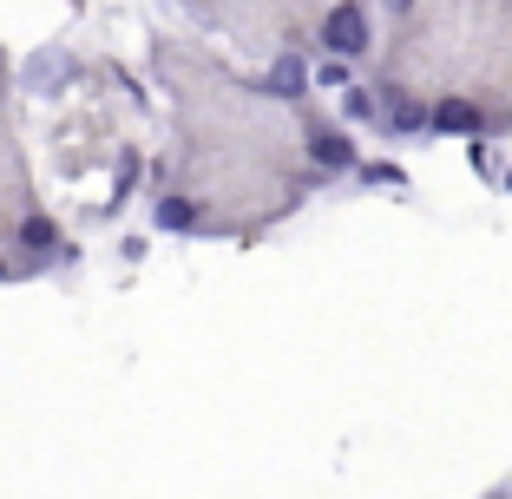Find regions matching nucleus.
<instances>
[{
	"label": "nucleus",
	"instance_id": "f257e3e1",
	"mask_svg": "<svg viewBox=\"0 0 512 499\" xmlns=\"http://www.w3.org/2000/svg\"><path fill=\"white\" fill-rule=\"evenodd\" d=\"M316 40H322L329 60H362V53H368V7H362V0H335L329 14H322Z\"/></svg>",
	"mask_w": 512,
	"mask_h": 499
},
{
	"label": "nucleus",
	"instance_id": "f03ea898",
	"mask_svg": "<svg viewBox=\"0 0 512 499\" xmlns=\"http://www.w3.org/2000/svg\"><path fill=\"white\" fill-rule=\"evenodd\" d=\"M309 158H316V171H329V178H342V171H362V152H355V138L342 132V125H309Z\"/></svg>",
	"mask_w": 512,
	"mask_h": 499
},
{
	"label": "nucleus",
	"instance_id": "7ed1b4c3",
	"mask_svg": "<svg viewBox=\"0 0 512 499\" xmlns=\"http://www.w3.org/2000/svg\"><path fill=\"white\" fill-rule=\"evenodd\" d=\"M309 86H316V73H309V60H302V46H283L276 66L263 73V92H270V99H302Z\"/></svg>",
	"mask_w": 512,
	"mask_h": 499
},
{
	"label": "nucleus",
	"instance_id": "20e7f679",
	"mask_svg": "<svg viewBox=\"0 0 512 499\" xmlns=\"http://www.w3.org/2000/svg\"><path fill=\"white\" fill-rule=\"evenodd\" d=\"M434 132L440 138H480L486 132V112L473 106V99H460V92H453V99H440V106H434Z\"/></svg>",
	"mask_w": 512,
	"mask_h": 499
},
{
	"label": "nucleus",
	"instance_id": "39448f33",
	"mask_svg": "<svg viewBox=\"0 0 512 499\" xmlns=\"http://www.w3.org/2000/svg\"><path fill=\"white\" fill-rule=\"evenodd\" d=\"M151 224H158V230H204V217H197V204H191V197L165 191L158 204H151Z\"/></svg>",
	"mask_w": 512,
	"mask_h": 499
},
{
	"label": "nucleus",
	"instance_id": "423d86ee",
	"mask_svg": "<svg viewBox=\"0 0 512 499\" xmlns=\"http://www.w3.org/2000/svg\"><path fill=\"white\" fill-rule=\"evenodd\" d=\"M342 119H348V125H381V99H375L368 86H348V92H342Z\"/></svg>",
	"mask_w": 512,
	"mask_h": 499
},
{
	"label": "nucleus",
	"instance_id": "0eeeda50",
	"mask_svg": "<svg viewBox=\"0 0 512 499\" xmlns=\"http://www.w3.org/2000/svg\"><path fill=\"white\" fill-rule=\"evenodd\" d=\"M14 243H27V250H60V230L46 224V217H20Z\"/></svg>",
	"mask_w": 512,
	"mask_h": 499
},
{
	"label": "nucleus",
	"instance_id": "6e6552de",
	"mask_svg": "<svg viewBox=\"0 0 512 499\" xmlns=\"http://www.w3.org/2000/svg\"><path fill=\"white\" fill-rule=\"evenodd\" d=\"M316 86H329V92H348V86H355L348 60H322V66H316Z\"/></svg>",
	"mask_w": 512,
	"mask_h": 499
},
{
	"label": "nucleus",
	"instance_id": "1a4fd4ad",
	"mask_svg": "<svg viewBox=\"0 0 512 499\" xmlns=\"http://www.w3.org/2000/svg\"><path fill=\"white\" fill-rule=\"evenodd\" d=\"M355 178H362V184H394V191H401V184H407V171H401V165H362Z\"/></svg>",
	"mask_w": 512,
	"mask_h": 499
},
{
	"label": "nucleus",
	"instance_id": "9d476101",
	"mask_svg": "<svg viewBox=\"0 0 512 499\" xmlns=\"http://www.w3.org/2000/svg\"><path fill=\"white\" fill-rule=\"evenodd\" d=\"M132 184H138V158L125 152V158H119V204H125V191H132Z\"/></svg>",
	"mask_w": 512,
	"mask_h": 499
},
{
	"label": "nucleus",
	"instance_id": "9b49d317",
	"mask_svg": "<svg viewBox=\"0 0 512 499\" xmlns=\"http://www.w3.org/2000/svg\"><path fill=\"white\" fill-rule=\"evenodd\" d=\"M407 7H414V0H388V14H407Z\"/></svg>",
	"mask_w": 512,
	"mask_h": 499
},
{
	"label": "nucleus",
	"instance_id": "f8f14e48",
	"mask_svg": "<svg viewBox=\"0 0 512 499\" xmlns=\"http://www.w3.org/2000/svg\"><path fill=\"white\" fill-rule=\"evenodd\" d=\"M486 499H512V486H493V493H486Z\"/></svg>",
	"mask_w": 512,
	"mask_h": 499
},
{
	"label": "nucleus",
	"instance_id": "ddd939ff",
	"mask_svg": "<svg viewBox=\"0 0 512 499\" xmlns=\"http://www.w3.org/2000/svg\"><path fill=\"white\" fill-rule=\"evenodd\" d=\"M506 191H512V171H506Z\"/></svg>",
	"mask_w": 512,
	"mask_h": 499
}]
</instances>
